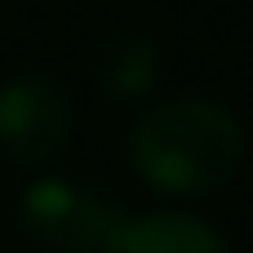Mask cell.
Returning a JSON list of instances; mask_svg holds the SVG:
<instances>
[{"instance_id": "obj_3", "label": "cell", "mask_w": 253, "mask_h": 253, "mask_svg": "<svg viewBox=\"0 0 253 253\" xmlns=\"http://www.w3.org/2000/svg\"><path fill=\"white\" fill-rule=\"evenodd\" d=\"M71 138V98L44 71H22L0 84V156L40 169L62 156Z\"/></svg>"}, {"instance_id": "obj_5", "label": "cell", "mask_w": 253, "mask_h": 253, "mask_svg": "<svg viewBox=\"0 0 253 253\" xmlns=\"http://www.w3.org/2000/svg\"><path fill=\"white\" fill-rule=\"evenodd\" d=\"M93 80L116 102H142L160 80V49L142 31H111L93 49Z\"/></svg>"}, {"instance_id": "obj_1", "label": "cell", "mask_w": 253, "mask_h": 253, "mask_svg": "<svg viewBox=\"0 0 253 253\" xmlns=\"http://www.w3.org/2000/svg\"><path fill=\"white\" fill-rule=\"evenodd\" d=\"M133 173L165 196H209L245 165V129L213 98H160L129 129Z\"/></svg>"}, {"instance_id": "obj_2", "label": "cell", "mask_w": 253, "mask_h": 253, "mask_svg": "<svg viewBox=\"0 0 253 253\" xmlns=\"http://www.w3.org/2000/svg\"><path fill=\"white\" fill-rule=\"evenodd\" d=\"M22 227L58 253H102V245L125 222V209L98 191H84L67 178H36L18 196Z\"/></svg>"}, {"instance_id": "obj_4", "label": "cell", "mask_w": 253, "mask_h": 253, "mask_svg": "<svg viewBox=\"0 0 253 253\" xmlns=\"http://www.w3.org/2000/svg\"><path fill=\"white\" fill-rule=\"evenodd\" d=\"M102 253H227V240L196 213H142L125 218Z\"/></svg>"}]
</instances>
